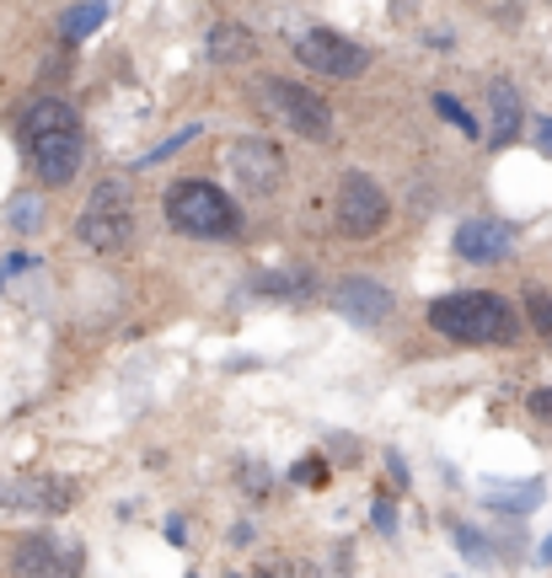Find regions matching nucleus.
I'll use <instances>...</instances> for the list:
<instances>
[{"label": "nucleus", "mask_w": 552, "mask_h": 578, "mask_svg": "<svg viewBox=\"0 0 552 578\" xmlns=\"http://www.w3.org/2000/svg\"><path fill=\"white\" fill-rule=\"evenodd\" d=\"M22 145H27V166H33V177L43 188H65L81 171V156H86V134H81L76 108L59 102V97L33 102L22 113Z\"/></svg>", "instance_id": "obj_1"}, {"label": "nucleus", "mask_w": 552, "mask_h": 578, "mask_svg": "<svg viewBox=\"0 0 552 578\" xmlns=\"http://www.w3.org/2000/svg\"><path fill=\"white\" fill-rule=\"evenodd\" d=\"M429 327L456 337V343H510L515 311L499 294L467 289V294H440V300L429 305Z\"/></svg>", "instance_id": "obj_2"}, {"label": "nucleus", "mask_w": 552, "mask_h": 578, "mask_svg": "<svg viewBox=\"0 0 552 578\" xmlns=\"http://www.w3.org/2000/svg\"><path fill=\"white\" fill-rule=\"evenodd\" d=\"M167 225L194 236V242H231L242 231V214L236 204L205 182V177H188V182H172L167 188Z\"/></svg>", "instance_id": "obj_3"}, {"label": "nucleus", "mask_w": 552, "mask_h": 578, "mask_svg": "<svg viewBox=\"0 0 552 578\" xmlns=\"http://www.w3.org/2000/svg\"><path fill=\"white\" fill-rule=\"evenodd\" d=\"M134 236V199H129L124 177H108L91 188L81 220H76V242L86 252H124Z\"/></svg>", "instance_id": "obj_4"}, {"label": "nucleus", "mask_w": 552, "mask_h": 578, "mask_svg": "<svg viewBox=\"0 0 552 578\" xmlns=\"http://www.w3.org/2000/svg\"><path fill=\"white\" fill-rule=\"evenodd\" d=\"M296 59L317 76H333V81H349V76H365L371 65V48L354 38H343L333 27H306L296 33Z\"/></svg>", "instance_id": "obj_5"}, {"label": "nucleus", "mask_w": 552, "mask_h": 578, "mask_svg": "<svg viewBox=\"0 0 552 578\" xmlns=\"http://www.w3.org/2000/svg\"><path fill=\"white\" fill-rule=\"evenodd\" d=\"M257 97H263V108H268L279 124H290L296 134H306V140H328V134H333V113H328V102H322L317 91H306V86L268 81Z\"/></svg>", "instance_id": "obj_6"}, {"label": "nucleus", "mask_w": 552, "mask_h": 578, "mask_svg": "<svg viewBox=\"0 0 552 578\" xmlns=\"http://www.w3.org/2000/svg\"><path fill=\"white\" fill-rule=\"evenodd\" d=\"M386 214H391V199L382 193L376 177L349 171L339 182V231L343 236H376L386 225Z\"/></svg>", "instance_id": "obj_7"}, {"label": "nucleus", "mask_w": 552, "mask_h": 578, "mask_svg": "<svg viewBox=\"0 0 552 578\" xmlns=\"http://www.w3.org/2000/svg\"><path fill=\"white\" fill-rule=\"evenodd\" d=\"M225 162H231L236 182H242L247 193H268V188H279V177H285V156H279V145L263 140V134H242V140H231Z\"/></svg>", "instance_id": "obj_8"}, {"label": "nucleus", "mask_w": 552, "mask_h": 578, "mask_svg": "<svg viewBox=\"0 0 552 578\" xmlns=\"http://www.w3.org/2000/svg\"><path fill=\"white\" fill-rule=\"evenodd\" d=\"M333 311L343 322H354V327H382L391 316V289L365 279V274H349V279L333 285Z\"/></svg>", "instance_id": "obj_9"}, {"label": "nucleus", "mask_w": 552, "mask_h": 578, "mask_svg": "<svg viewBox=\"0 0 552 578\" xmlns=\"http://www.w3.org/2000/svg\"><path fill=\"white\" fill-rule=\"evenodd\" d=\"M0 509L59 514V509H70V482H59V477H11V482H0Z\"/></svg>", "instance_id": "obj_10"}, {"label": "nucleus", "mask_w": 552, "mask_h": 578, "mask_svg": "<svg viewBox=\"0 0 552 578\" xmlns=\"http://www.w3.org/2000/svg\"><path fill=\"white\" fill-rule=\"evenodd\" d=\"M456 252H462L467 263H505L515 252V231L499 225V220H462Z\"/></svg>", "instance_id": "obj_11"}, {"label": "nucleus", "mask_w": 552, "mask_h": 578, "mask_svg": "<svg viewBox=\"0 0 552 578\" xmlns=\"http://www.w3.org/2000/svg\"><path fill=\"white\" fill-rule=\"evenodd\" d=\"M520 124H526V102L510 81H494L488 86V145L505 151L520 140Z\"/></svg>", "instance_id": "obj_12"}, {"label": "nucleus", "mask_w": 552, "mask_h": 578, "mask_svg": "<svg viewBox=\"0 0 552 578\" xmlns=\"http://www.w3.org/2000/svg\"><path fill=\"white\" fill-rule=\"evenodd\" d=\"M81 563L76 546H59L54 536H27L16 546V574H70Z\"/></svg>", "instance_id": "obj_13"}, {"label": "nucleus", "mask_w": 552, "mask_h": 578, "mask_svg": "<svg viewBox=\"0 0 552 578\" xmlns=\"http://www.w3.org/2000/svg\"><path fill=\"white\" fill-rule=\"evenodd\" d=\"M205 54H210L214 65H242V59H253V38H247L236 22H220V27H210Z\"/></svg>", "instance_id": "obj_14"}, {"label": "nucleus", "mask_w": 552, "mask_h": 578, "mask_svg": "<svg viewBox=\"0 0 552 578\" xmlns=\"http://www.w3.org/2000/svg\"><path fill=\"white\" fill-rule=\"evenodd\" d=\"M102 22H108V5H102V0H81V5H70V11L59 16V38L81 43V38H91Z\"/></svg>", "instance_id": "obj_15"}, {"label": "nucleus", "mask_w": 552, "mask_h": 578, "mask_svg": "<svg viewBox=\"0 0 552 578\" xmlns=\"http://www.w3.org/2000/svg\"><path fill=\"white\" fill-rule=\"evenodd\" d=\"M253 289L268 294V300H311V294H317V279H311V274H257Z\"/></svg>", "instance_id": "obj_16"}, {"label": "nucleus", "mask_w": 552, "mask_h": 578, "mask_svg": "<svg viewBox=\"0 0 552 578\" xmlns=\"http://www.w3.org/2000/svg\"><path fill=\"white\" fill-rule=\"evenodd\" d=\"M488 503H499V509H510V514H531L537 503H542V482H488Z\"/></svg>", "instance_id": "obj_17"}, {"label": "nucleus", "mask_w": 552, "mask_h": 578, "mask_svg": "<svg viewBox=\"0 0 552 578\" xmlns=\"http://www.w3.org/2000/svg\"><path fill=\"white\" fill-rule=\"evenodd\" d=\"M38 220H43V199H38V193H16V199L5 204V225H11V231H22V236H33V231H38Z\"/></svg>", "instance_id": "obj_18"}, {"label": "nucleus", "mask_w": 552, "mask_h": 578, "mask_svg": "<svg viewBox=\"0 0 552 578\" xmlns=\"http://www.w3.org/2000/svg\"><path fill=\"white\" fill-rule=\"evenodd\" d=\"M434 113H440L445 124H456L467 140H477V134H483V129H477V119H472V113L456 102V97H451V91H434Z\"/></svg>", "instance_id": "obj_19"}, {"label": "nucleus", "mask_w": 552, "mask_h": 578, "mask_svg": "<svg viewBox=\"0 0 552 578\" xmlns=\"http://www.w3.org/2000/svg\"><path fill=\"white\" fill-rule=\"evenodd\" d=\"M526 311H531V327L542 332V337H552V294L531 289V294H526Z\"/></svg>", "instance_id": "obj_20"}, {"label": "nucleus", "mask_w": 552, "mask_h": 578, "mask_svg": "<svg viewBox=\"0 0 552 578\" xmlns=\"http://www.w3.org/2000/svg\"><path fill=\"white\" fill-rule=\"evenodd\" d=\"M290 477H296L300 488H322V482H328V460H322V455H311V460H296V471H290Z\"/></svg>", "instance_id": "obj_21"}, {"label": "nucleus", "mask_w": 552, "mask_h": 578, "mask_svg": "<svg viewBox=\"0 0 552 578\" xmlns=\"http://www.w3.org/2000/svg\"><path fill=\"white\" fill-rule=\"evenodd\" d=\"M194 134H199V124H188V129H183V134H172V140H162V145H156L151 156H140V166H156V162H167L172 151H183V145H188Z\"/></svg>", "instance_id": "obj_22"}, {"label": "nucleus", "mask_w": 552, "mask_h": 578, "mask_svg": "<svg viewBox=\"0 0 552 578\" xmlns=\"http://www.w3.org/2000/svg\"><path fill=\"white\" fill-rule=\"evenodd\" d=\"M456 546H462V557H472V563H488V541L477 536L472 525H456Z\"/></svg>", "instance_id": "obj_23"}, {"label": "nucleus", "mask_w": 552, "mask_h": 578, "mask_svg": "<svg viewBox=\"0 0 552 578\" xmlns=\"http://www.w3.org/2000/svg\"><path fill=\"white\" fill-rule=\"evenodd\" d=\"M371 520H376V531H382V536H397V509H391V498H376Z\"/></svg>", "instance_id": "obj_24"}, {"label": "nucleus", "mask_w": 552, "mask_h": 578, "mask_svg": "<svg viewBox=\"0 0 552 578\" xmlns=\"http://www.w3.org/2000/svg\"><path fill=\"white\" fill-rule=\"evenodd\" d=\"M526 413L542 418V423H552V386H542V391H531V397H526Z\"/></svg>", "instance_id": "obj_25"}, {"label": "nucleus", "mask_w": 552, "mask_h": 578, "mask_svg": "<svg viewBox=\"0 0 552 578\" xmlns=\"http://www.w3.org/2000/svg\"><path fill=\"white\" fill-rule=\"evenodd\" d=\"M242 482H247L253 493H268V482H274V477H268L263 466H242Z\"/></svg>", "instance_id": "obj_26"}, {"label": "nucleus", "mask_w": 552, "mask_h": 578, "mask_svg": "<svg viewBox=\"0 0 552 578\" xmlns=\"http://www.w3.org/2000/svg\"><path fill=\"white\" fill-rule=\"evenodd\" d=\"M386 471L397 477V488H408V460H402L397 451H386Z\"/></svg>", "instance_id": "obj_27"}, {"label": "nucleus", "mask_w": 552, "mask_h": 578, "mask_svg": "<svg viewBox=\"0 0 552 578\" xmlns=\"http://www.w3.org/2000/svg\"><path fill=\"white\" fill-rule=\"evenodd\" d=\"M22 268H27V257H5V263H0V285H11Z\"/></svg>", "instance_id": "obj_28"}, {"label": "nucleus", "mask_w": 552, "mask_h": 578, "mask_svg": "<svg viewBox=\"0 0 552 578\" xmlns=\"http://www.w3.org/2000/svg\"><path fill=\"white\" fill-rule=\"evenodd\" d=\"M537 145L552 156V119H542V124H537Z\"/></svg>", "instance_id": "obj_29"}, {"label": "nucleus", "mask_w": 552, "mask_h": 578, "mask_svg": "<svg viewBox=\"0 0 552 578\" xmlns=\"http://www.w3.org/2000/svg\"><path fill=\"white\" fill-rule=\"evenodd\" d=\"M183 536H188V531H183V520L172 514V520H167V541H172V546H183Z\"/></svg>", "instance_id": "obj_30"}, {"label": "nucleus", "mask_w": 552, "mask_h": 578, "mask_svg": "<svg viewBox=\"0 0 552 578\" xmlns=\"http://www.w3.org/2000/svg\"><path fill=\"white\" fill-rule=\"evenodd\" d=\"M542 563H552V536L542 541Z\"/></svg>", "instance_id": "obj_31"}]
</instances>
